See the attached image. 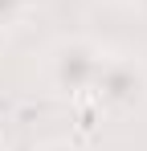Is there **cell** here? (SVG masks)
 <instances>
[{
    "instance_id": "6da1fadb",
    "label": "cell",
    "mask_w": 147,
    "mask_h": 151,
    "mask_svg": "<svg viewBox=\"0 0 147 151\" xmlns=\"http://www.w3.org/2000/svg\"><path fill=\"white\" fill-rule=\"evenodd\" d=\"M102 61H106V49L94 37H82V33L57 37L45 49V82L61 98H86L98 70H102Z\"/></svg>"
},
{
    "instance_id": "7a4b0ae2",
    "label": "cell",
    "mask_w": 147,
    "mask_h": 151,
    "mask_svg": "<svg viewBox=\"0 0 147 151\" xmlns=\"http://www.w3.org/2000/svg\"><path fill=\"white\" fill-rule=\"evenodd\" d=\"M86 98H94V106L110 110V114L147 106V61L139 53H106Z\"/></svg>"
},
{
    "instance_id": "3957f363",
    "label": "cell",
    "mask_w": 147,
    "mask_h": 151,
    "mask_svg": "<svg viewBox=\"0 0 147 151\" xmlns=\"http://www.w3.org/2000/svg\"><path fill=\"white\" fill-rule=\"evenodd\" d=\"M37 0H0V33H12L33 17Z\"/></svg>"
},
{
    "instance_id": "277c9868",
    "label": "cell",
    "mask_w": 147,
    "mask_h": 151,
    "mask_svg": "<svg viewBox=\"0 0 147 151\" xmlns=\"http://www.w3.org/2000/svg\"><path fill=\"white\" fill-rule=\"evenodd\" d=\"M37 151H86L82 143H74V139H45Z\"/></svg>"
},
{
    "instance_id": "5b68a950",
    "label": "cell",
    "mask_w": 147,
    "mask_h": 151,
    "mask_svg": "<svg viewBox=\"0 0 147 151\" xmlns=\"http://www.w3.org/2000/svg\"><path fill=\"white\" fill-rule=\"evenodd\" d=\"M135 8H139V17H147V0H131Z\"/></svg>"
},
{
    "instance_id": "8992f818",
    "label": "cell",
    "mask_w": 147,
    "mask_h": 151,
    "mask_svg": "<svg viewBox=\"0 0 147 151\" xmlns=\"http://www.w3.org/2000/svg\"><path fill=\"white\" fill-rule=\"evenodd\" d=\"M0 151H4V147H0Z\"/></svg>"
}]
</instances>
